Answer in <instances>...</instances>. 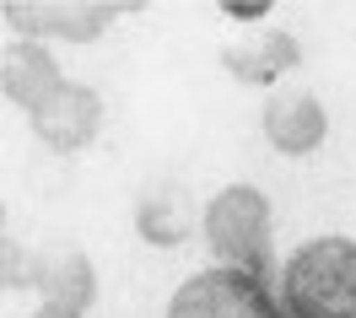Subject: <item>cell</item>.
<instances>
[{
  "mask_svg": "<svg viewBox=\"0 0 356 318\" xmlns=\"http://www.w3.org/2000/svg\"><path fill=\"white\" fill-rule=\"evenodd\" d=\"M200 237L216 265L265 270L270 265V194L259 183H222L200 205Z\"/></svg>",
  "mask_w": 356,
  "mask_h": 318,
  "instance_id": "cell-2",
  "label": "cell"
},
{
  "mask_svg": "<svg viewBox=\"0 0 356 318\" xmlns=\"http://www.w3.org/2000/svg\"><path fill=\"white\" fill-rule=\"evenodd\" d=\"M265 140L281 157H313L330 140V114L324 103L302 87H275L265 103Z\"/></svg>",
  "mask_w": 356,
  "mask_h": 318,
  "instance_id": "cell-6",
  "label": "cell"
},
{
  "mask_svg": "<svg viewBox=\"0 0 356 318\" xmlns=\"http://www.w3.org/2000/svg\"><path fill=\"white\" fill-rule=\"evenodd\" d=\"M281 318H356V237L313 232L270 270Z\"/></svg>",
  "mask_w": 356,
  "mask_h": 318,
  "instance_id": "cell-1",
  "label": "cell"
},
{
  "mask_svg": "<svg viewBox=\"0 0 356 318\" xmlns=\"http://www.w3.org/2000/svg\"><path fill=\"white\" fill-rule=\"evenodd\" d=\"M27 124H33V135L54 146V151H81L92 135H97V124H103V103H97V92L81 87V81H60V87L38 97L33 108H27Z\"/></svg>",
  "mask_w": 356,
  "mask_h": 318,
  "instance_id": "cell-5",
  "label": "cell"
},
{
  "mask_svg": "<svg viewBox=\"0 0 356 318\" xmlns=\"http://www.w3.org/2000/svg\"><path fill=\"white\" fill-rule=\"evenodd\" d=\"M27 318H87V308H76V302H54V296H44L38 308Z\"/></svg>",
  "mask_w": 356,
  "mask_h": 318,
  "instance_id": "cell-10",
  "label": "cell"
},
{
  "mask_svg": "<svg viewBox=\"0 0 356 318\" xmlns=\"http://www.w3.org/2000/svg\"><path fill=\"white\" fill-rule=\"evenodd\" d=\"M162 318H281V302H275L270 270L205 265L173 286Z\"/></svg>",
  "mask_w": 356,
  "mask_h": 318,
  "instance_id": "cell-3",
  "label": "cell"
},
{
  "mask_svg": "<svg viewBox=\"0 0 356 318\" xmlns=\"http://www.w3.org/2000/svg\"><path fill=\"white\" fill-rule=\"evenodd\" d=\"M222 17H227V22L254 27V22H265V17H270V6H265V0H227V6H222Z\"/></svg>",
  "mask_w": 356,
  "mask_h": 318,
  "instance_id": "cell-9",
  "label": "cell"
},
{
  "mask_svg": "<svg viewBox=\"0 0 356 318\" xmlns=\"http://www.w3.org/2000/svg\"><path fill=\"white\" fill-rule=\"evenodd\" d=\"M119 17V6H103V0H11L6 6V22L22 27L27 44H44V38H60V44H92L97 33H108V22Z\"/></svg>",
  "mask_w": 356,
  "mask_h": 318,
  "instance_id": "cell-4",
  "label": "cell"
},
{
  "mask_svg": "<svg viewBox=\"0 0 356 318\" xmlns=\"http://www.w3.org/2000/svg\"><path fill=\"white\" fill-rule=\"evenodd\" d=\"M60 81H65L60 65H54L38 44H11L6 49V92H11V103H17L22 114L38 103V97H49Z\"/></svg>",
  "mask_w": 356,
  "mask_h": 318,
  "instance_id": "cell-7",
  "label": "cell"
},
{
  "mask_svg": "<svg viewBox=\"0 0 356 318\" xmlns=\"http://www.w3.org/2000/svg\"><path fill=\"white\" fill-rule=\"evenodd\" d=\"M178 189H156L140 200V232L152 237V243H178L189 227H200V210H189V205H173Z\"/></svg>",
  "mask_w": 356,
  "mask_h": 318,
  "instance_id": "cell-8",
  "label": "cell"
}]
</instances>
